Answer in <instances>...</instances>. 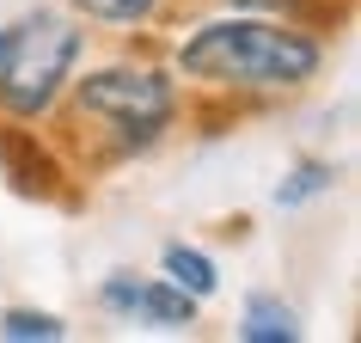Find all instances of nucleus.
<instances>
[{
  "mask_svg": "<svg viewBox=\"0 0 361 343\" xmlns=\"http://www.w3.org/2000/svg\"><path fill=\"white\" fill-rule=\"evenodd\" d=\"M178 68L190 80H209V86L276 92V86H300L319 74V43L264 19H214L190 31V43L178 49Z\"/></svg>",
  "mask_w": 361,
  "mask_h": 343,
  "instance_id": "f257e3e1",
  "label": "nucleus"
},
{
  "mask_svg": "<svg viewBox=\"0 0 361 343\" xmlns=\"http://www.w3.org/2000/svg\"><path fill=\"white\" fill-rule=\"evenodd\" d=\"M80 31L56 13H37V19H13L0 31V104L13 116H37L56 104L61 80L74 74L80 61Z\"/></svg>",
  "mask_w": 361,
  "mask_h": 343,
  "instance_id": "f03ea898",
  "label": "nucleus"
},
{
  "mask_svg": "<svg viewBox=\"0 0 361 343\" xmlns=\"http://www.w3.org/2000/svg\"><path fill=\"white\" fill-rule=\"evenodd\" d=\"M80 104L104 123L123 129V141L147 148L153 135L171 123V86L153 68H104V74L80 80Z\"/></svg>",
  "mask_w": 361,
  "mask_h": 343,
  "instance_id": "7ed1b4c3",
  "label": "nucleus"
},
{
  "mask_svg": "<svg viewBox=\"0 0 361 343\" xmlns=\"http://www.w3.org/2000/svg\"><path fill=\"white\" fill-rule=\"evenodd\" d=\"M135 313L153 325H166V331H178V325L196 319V294H184L178 282H147L141 294H135Z\"/></svg>",
  "mask_w": 361,
  "mask_h": 343,
  "instance_id": "20e7f679",
  "label": "nucleus"
},
{
  "mask_svg": "<svg viewBox=\"0 0 361 343\" xmlns=\"http://www.w3.org/2000/svg\"><path fill=\"white\" fill-rule=\"evenodd\" d=\"M294 337H300V325H294V313H288L282 301L257 294V301L245 306V343H294Z\"/></svg>",
  "mask_w": 361,
  "mask_h": 343,
  "instance_id": "39448f33",
  "label": "nucleus"
},
{
  "mask_svg": "<svg viewBox=\"0 0 361 343\" xmlns=\"http://www.w3.org/2000/svg\"><path fill=\"white\" fill-rule=\"evenodd\" d=\"M166 282H178L184 294H196V301H209L214 294V264L202 251H190V246H166Z\"/></svg>",
  "mask_w": 361,
  "mask_h": 343,
  "instance_id": "423d86ee",
  "label": "nucleus"
},
{
  "mask_svg": "<svg viewBox=\"0 0 361 343\" xmlns=\"http://www.w3.org/2000/svg\"><path fill=\"white\" fill-rule=\"evenodd\" d=\"M0 337H6V343H31V337H37V343H61V337H68V325H61L56 313H25V306H19V313L0 319Z\"/></svg>",
  "mask_w": 361,
  "mask_h": 343,
  "instance_id": "0eeeda50",
  "label": "nucleus"
},
{
  "mask_svg": "<svg viewBox=\"0 0 361 343\" xmlns=\"http://www.w3.org/2000/svg\"><path fill=\"white\" fill-rule=\"evenodd\" d=\"M331 178H337L331 166L306 160V166H294V178H288V184H276V203H282V209H300V203H312V196L331 191Z\"/></svg>",
  "mask_w": 361,
  "mask_h": 343,
  "instance_id": "6e6552de",
  "label": "nucleus"
},
{
  "mask_svg": "<svg viewBox=\"0 0 361 343\" xmlns=\"http://www.w3.org/2000/svg\"><path fill=\"white\" fill-rule=\"evenodd\" d=\"M74 6H86L92 19H116V25H135V19H147L159 0H74Z\"/></svg>",
  "mask_w": 361,
  "mask_h": 343,
  "instance_id": "1a4fd4ad",
  "label": "nucleus"
}]
</instances>
